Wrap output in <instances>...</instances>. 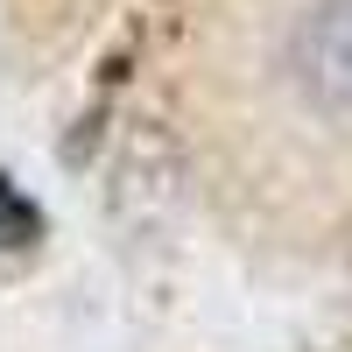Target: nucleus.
<instances>
[{
    "mask_svg": "<svg viewBox=\"0 0 352 352\" xmlns=\"http://www.w3.org/2000/svg\"><path fill=\"white\" fill-rule=\"evenodd\" d=\"M303 78L324 99H352V8H324L303 21Z\"/></svg>",
    "mask_w": 352,
    "mask_h": 352,
    "instance_id": "1",
    "label": "nucleus"
}]
</instances>
